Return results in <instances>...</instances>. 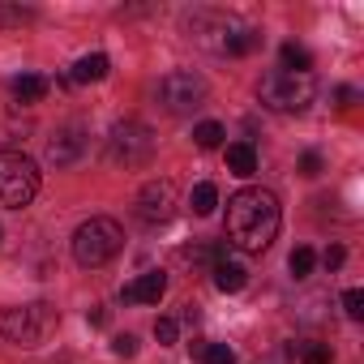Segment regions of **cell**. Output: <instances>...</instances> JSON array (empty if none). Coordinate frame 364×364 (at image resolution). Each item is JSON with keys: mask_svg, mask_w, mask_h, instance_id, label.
I'll return each instance as SVG.
<instances>
[{"mask_svg": "<svg viewBox=\"0 0 364 364\" xmlns=\"http://www.w3.org/2000/svg\"><path fill=\"white\" fill-rule=\"evenodd\" d=\"M291 355H300V364H330L334 360L326 343H300V347H291Z\"/></svg>", "mask_w": 364, "mask_h": 364, "instance_id": "20", "label": "cell"}, {"mask_svg": "<svg viewBox=\"0 0 364 364\" xmlns=\"http://www.w3.org/2000/svg\"><path fill=\"white\" fill-rule=\"evenodd\" d=\"M154 338H159L163 347H171V343H176V321H171V317H159V321H154Z\"/></svg>", "mask_w": 364, "mask_h": 364, "instance_id": "23", "label": "cell"}, {"mask_svg": "<svg viewBox=\"0 0 364 364\" xmlns=\"http://www.w3.org/2000/svg\"><path fill=\"white\" fill-rule=\"evenodd\" d=\"M313 95H317V82H313V73H287V69H270V73H262V82H257V99H262V107H270V112H283V116H291V112H304V107L313 103Z\"/></svg>", "mask_w": 364, "mask_h": 364, "instance_id": "3", "label": "cell"}, {"mask_svg": "<svg viewBox=\"0 0 364 364\" xmlns=\"http://www.w3.org/2000/svg\"><path fill=\"white\" fill-rule=\"evenodd\" d=\"M43 95H48V77H39V73L14 77V99H18V103H39Z\"/></svg>", "mask_w": 364, "mask_h": 364, "instance_id": "15", "label": "cell"}, {"mask_svg": "<svg viewBox=\"0 0 364 364\" xmlns=\"http://www.w3.org/2000/svg\"><path fill=\"white\" fill-rule=\"evenodd\" d=\"M202 360H206V364H236V351H232L228 343H206V347H202Z\"/></svg>", "mask_w": 364, "mask_h": 364, "instance_id": "21", "label": "cell"}, {"mask_svg": "<svg viewBox=\"0 0 364 364\" xmlns=\"http://www.w3.org/2000/svg\"><path fill=\"white\" fill-rule=\"evenodd\" d=\"M193 141H198L202 150H215V146H223V124H215V120H202V124L193 129Z\"/></svg>", "mask_w": 364, "mask_h": 364, "instance_id": "18", "label": "cell"}, {"mask_svg": "<svg viewBox=\"0 0 364 364\" xmlns=\"http://www.w3.org/2000/svg\"><path fill=\"white\" fill-rule=\"evenodd\" d=\"M228 167H232V176H253L257 171V150L249 141H232L228 146Z\"/></svg>", "mask_w": 364, "mask_h": 364, "instance_id": "14", "label": "cell"}, {"mask_svg": "<svg viewBox=\"0 0 364 364\" xmlns=\"http://www.w3.org/2000/svg\"><path fill=\"white\" fill-rule=\"evenodd\" d=\"M210 274H215V287L223 291V296H232V291H245V283H249V270L232 257V253H223L215 266H210Z\"/></svg>", "mask_w": 364, "mask_h": 364, "instance_id": "11", "label": "cell"}, {"mask_svg": "<svg viewBox=\"0 0 364 364\" xmlns=\"http://www.w3.org/2000/svg\"><path fill=\"white\" fill-rule=\"evenodd\" d=\"M163 291H167V274L163 270H146V274H137L133 283L120 287V300L124 304H159Z\"/></svg>", "mask_w": 364, "mask_h": 364, "instance_id": "10", "label": "cell"}, {"mask_svg": "<svg viewBox=\"0 0 364 364\" xmlns=\"http://www.w3.org/2000/svg\"><path fill=\"white\" fill-rule=\"evenodd\" d=\"M283 69L287 73H309L313 69V56H309V48H300V43H283Z\"/></svg>", "mask_w": 364, "mask_h": 364, "instance_id": "16", "label": "cell"}, {"mask_svg": "<svg viewBox=\"0 0 364 364\" xmlns=\"http://www.w3.org/2000/svg\"><path fill=\"white\" fill-rule=\"evenodd\" d=\"M35 193H39V167L18 150H0V206L22 210L35 202Z\"/></svg>", "mask_w": 364, "mask_h": 364, "instance_id": "6", "label": "cell"}, {"mask_svg": "<svg viewBox=\"0 0 364 364\" xmlns=\"http://www.w3.org/2000/svg\"><path fill=\"white\" fill-rule=\"evenodd\" d=\"M120 245H124V232H120V223L107 219V215H95V219H86V223L73 232V257H77V266H86V270L107 266V262L120 253Z\"/></svg>", "mask_w": 364, "mask_h": 364, "instance_id": "4", "label": "cell"}, {"mask_svg": "<svg viewBox=\"0 0 364 364\" xmlns=\"http://www.w3.org/2000/svg\"><path fill=\"white\" fill-rule=\"evenodd\" d=\"M279 198L270 189H240L228 202V240L245 253H266L279 236Z\"/></svg>", "mask_w": 364, "mask_h": 364, "instance_id": "1", "label": "cell"}, {"mask_svg": "<svg viewBox=\"0 0 364 364\" xmlns=\"http://www.w3.org/2000/svg\"><path fill=\"white\" fill-rule=\"evenodd\" d=\"M112 351L129 360V355H137V338H133V334H116V338H112Z\"/></svg>", "mask_w": 364, "mask_h": 364, "instance_id": "24", "label": "cell"}, {"mask_svg": "<svg viewBox=\"0 0 364 364\" xmlns=\"http://www.w3.org/2000/svg\"><path fill=\"white\" fill-rule=\"evenodd\" d=\"M90 326H107V309L95 304V309H90Z\"/></svg>", "mask_w": 364, "mask_h": 364, "instance_id": "28", "label": "cell"}, {"mask_svg": "<svg viewBox=\"0 0 364 364\" xmlns=\"http://www.w3.org/2000/svg\"><path fill=\"white\" fill-rule=\"evenodd\" d=\"M107 154H112L116 163H124V167H141V163H150V154H154V133H150L141 120H124V124L112 129Z\"/></svg>", "mask_w": 364, "mask_h": 364, "instance_id": "8", "label": "cell"}, {"mask_svg": "<svg viewBox=\"0 0 364 364\" xmlns=\"http://www.w3.org/2000/svg\"><path fill=\"white\" fill-rule=\"evenodd\" d=\"M321 262H326V270H338V266H343V262H347V253H343V245H330V249H326V257H321Z\"/></svg>", "mask_w": 364, "mask_h": 364, "instance_id": "26", "label": "cell"}, {"mask_svg": "<svg viewBox=\"0 0 364 364\" xmlns=\"http://www.w3.org/2000/svg\"><path fill=\"white\" fill-rule=\"evenodd\" d=\"M82 146H86V137H82L77 129H65V133H56V137L48 141V163L65 167V163H73V159L82 154Z\"/></svg>", "mask_w": 364, "mask_h": 364, "instance_id": "12", "label": "cell"}, {"mask_svg": "<svg viewBox=\"0 0 364 364\" xmlns=\"http://www.w3.org/2000/svg\"><path fill=\"white\" fill-rule=\"evenodd\" d=\"M107 69H112V60H107L103 52H90V56H82V60L73 65L69 82H103V77H107Z\"/></svg>", "mask_w": 364, "mask_h": 364, "instance_id": "13", "label": "cell"}, {"mask_svg": "<svg viewBox=\"0 0 364 364\" xmlns=\"http://www.w3.org/2000/svg\"><path fill=\"white\" fill-rule=\"evenodd\" d=\"M343 309H347V317H364V291H343Z\"/></svg>", "mask_w": 364, "mask_h": 364, "instance_id": "22", "label": "cell"}, {"mask_svg": "<svg viewBox=\"0 0 364 364\" xmlns=\"http://www.w3.org/2000/svg\"><path fill=\"white\" fill-rule=\"evenodd\" d=\"M313 262H317V253H313L309 245L291 249V257H287V266H291V274H296V279H309V274H313Z\"/></svg>", "mask_w": 364, "mask_h": 364, "instance_id": "19", "label": "cell"}, {"mask_svg": "<svg viewBox=\"0 0 364 364\" xmlns=\"http://www.w3.org/2000/svg\"><path fill=\"white\" fill-rule=\"evenodd\" d=\"M317 171H321V154H313V150H309V154L300 159V176H309V180H313Z\"/></svg>", "mask_w": 364, "mask_h": 364, "instance_id": "25", "label": "cell"}, {"mask_svg": "<svg viewBox=\"0 0 364 364\" xmlns=\"http://www.w3.org/2000/svg\"><path fill=\"white\" fill-rule=\"evenodd\" d=\"M176 215V185L171 180H150V185L137 193V219L146 228H159Z\"/></svg>", "mask_w": 364, "mask_h": 364, "instance_id": "9", "label": "cell"}, {"mask_svg": "<svg viewBox=\"0 0 364 364\" xmlns=\"http://www.w3.org/2000/svg\"><path fill=\"white\" fill-rule=\"evenodd\" d=\"M56 309L52 304H18V309H5L0 313V334L18 347H39L48 343V334L56 330Z\"/></svg>", "mask_w": 364, "mask_h": 364, "instance_id": "5", "label": "cell"}, {"mask_svg": "<svg viewBox=\"0 0 364 364\" xmlns=\"http://www.w3.org/2000/svg\"><path fill=\"white\" fill-rule=\"evenodd\" d=\"M219 206V189L210 185V180H202V185L193 189V215H215Z\"/></svg>", "mask_w": 364, "mask_h": 364, "instance_id": "17", "label": "cell"}, {"mask_svg": "<svg viewBox=\"0 0 364 364\" xmlns=\"http://www.w3.org/2000/svg\"><path fill=\"white\" fill-rule=\"evenodd\" d=\"M154 95H159L163 112H171V116H189V112H198V107L206 103L210 86H206V77H198L193 69H171V73L159 77Z\"/></svg>", "mask_w": 364, "mask_h": 364, "instance_id": "7", "label": "cell"}, {"mask_svg": "<svg viewBox=\"0 0 364 364\" xmlns=\"http://www.w3.org/2000/svg\"><path fill=\"white\" fill-rule=\"evenodd\" d=\"M22 18H31L26 9H0V22H22Z\"/></svg>", "mask_w": 364, "mask_h": 364, "instance_id": "27", "label": "cell"}, {"mask_svg": "<svg viewBox=\"0 0 364 364\" xmlns=\"http://www.w3.org/2000/svg\"><path fill=\"white\" fill-rule=\"evenodd\" d=\"M189 35H198L219 56H245V52L257 48V35L245 22L228 18V14H193L189 18Z\"/></svg>", "mask_w": 364, "mask_h": 364, "instance_id": "2", "label": "cell"}]
</instances>
